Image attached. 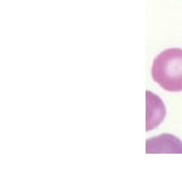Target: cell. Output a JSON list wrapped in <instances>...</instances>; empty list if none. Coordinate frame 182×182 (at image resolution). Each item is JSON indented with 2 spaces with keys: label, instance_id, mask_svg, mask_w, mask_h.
<instances>
[{
  "label": "cell",
  "instance_id": "cell-3",
  "mask_svg": "<svg viewBox=\"0 0 182 182\" xmlns=\"http://www.w3.org/2000/svg\"><path fill=\"white\" fill-rule=\"evenodd\" d=\"M147 153H182V143L171 135L147 141Z\"/></svg>",
  "mask_w": 182,
  "mask_h": 182
},
{
  "label": "cell",
  "instance_id": "cell-2",
  "mask_svg": "<svg viewBox=\"0 0 182 182\" xmlns=\"http://www.w3.org/2000/svg\"><path fill=\"white\" fill-rule=\"evenodd\" d=\"M166 115L163 101L154 93L147 91V130L155 129L162 123Z\"/></svg>",
  "mask_w": 182,
  "mask_h": 182
},
{
  "label": "cell",
  "instance_id": "cell-1",
  "mask_svg": "<svg viewBox=\"0 0 182 182\" xmlns=\"http://www.w3.org/2000/svg\"><path fill=\"white\" fill-rule=\"evenodd\" d=\"M152 78L167 91H182V49L170 48L161 52L152 65Z\"/></svg>",
  "mask_w": 182,
  "mask_h": 182
}]
</instances>
